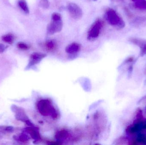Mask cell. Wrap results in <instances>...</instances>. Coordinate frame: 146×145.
<instances>
[{"instance_id":"cell-20","label":"cell","mask_w":146,"mask_h":145,"mask_svg":"<svg viewBox=\"0 0 146 145\" xmlns=\"http://www.w3.org/2000/svg\"><path fill=\"white\" fill-rule=\"evenodd\" d=\"M93 1H97V0H93Z\"/></svg>"},{"instance_id":"cell-6","label":"cell","mask_w":146,"mask_h":145,"mask_svg":"<svg viewBox=\"0 0 146 145\" xmlns=\"http://www.w3.org/2000/svg\"><path fill=\"white\" fill-rule=\"evenodd\" d=\"M129 41L133 44L138 46L140 49V55L141 57L146 55V40L141 38L132 37L129 38Z\"/></svg>"},{"instance_id":"cell-11","label":"cell","mask_w":146,"mask_h":145,"mask_svg":"<svg viewBox=\"0 0 146 145\" xmlns=\"http://www.w3.org/2000/svg\"><path fill=\"white\" fill-rule=\"evenodd\" d=\"M135 6L139 9L145 10L146 9V0H132Z\"/></svg>"},{"instance_id":"cell-4","label":"cell","mask_w":146,"mask_h":145,"mask_svg":"<svg viewBox=\"0 0 146 145\" xmlns=\"http://www.w3.org/2000/svg\"><path fill=\"white\" fill-rule=\"evenodd\" d=\"M104 22L102 20L100 19L96 20L88 30L87 39L91 41L97 39L99 36L100 31L104 26Z\"/></svg>"},{"instance_id":"cell-16","label":"cell","mask_w":146,"mask_h":145,"mask_svg":"<svg viewBox=\"0 0 146 145\" xmlns=\"http://www.w3.org/2000/svg\"><path fill=\"white\" fill-rule=\"evenodd\" d=\"M29 138L26 135L22 134L17 137V140L22 142L27 141L29 140Z\"/></svg>"},{"instance_id":"cell-7","label":"cell","mask_w":146,"mask_h":145,"mask_svg":"<svg viewBox=\"0 0 146 145\" xmlns=\"http://www.w3.org/2000/svg\"><path fill=\"white\" fill-rule=\"evenodd\" d=\"M12 111L13 112L15 113V117L18 120L22 121H27L26 120V116L25 114L24 110L21 108L18 107L15 105L12 106L11 107Z\"/></svg>"},{"instance_id":"cell-18","label":"cell","mask_w":146,"mask_h":145,"mask_svg":"<svg viewBox=\"0 0 146 145\" xmlns=\"http://www.w3.org/2000/svg\"><path fill=\"white\" fill-rule=\"evenodd\" d=\"M135 60V58L134 57H129L127 59L125 60V63H132V62H133V61H134Z\"/></svg>"},{"instance_id":"cell-15","label":"cell","mask_w":146,"mask_h":145,"mask_svg":"<svg viewBox=\"0 0 146 145\" xmlns=\"http://www.w3.org/2000/svg\"><path fill=\"white\" fill-rule=\"evenodd\" d=\"M40 5L45 9L48 8L49 7L50 3L48 0H40Z\"/></svg>"},{"instance_id":"cell-12","label":"cell","mask_w":146,"mask_h":145,"mask_svg":"<svg viewBox=\"0 0 146 145\" xmlns=\"http://www.w3.org/2000/svg\"><path fill=\"white\" fill-rule=\"evenodd\" d=\"M45 46L48 50L52 51L56 48L57 44L55 40H50L46 42Z\"/></svg>"},{"instance_id":"cell-1","label":"cell","mask_w":146,"mask_h":145,"mask_svg":"<svg viewBox=\"0 0 146 145\" xmlns=\"http://www.w3.org/2000/svg\"><path fill=\"white\" fill-rule=\"evenodd\" d=\"M63 22L61 15L59 13L54 12L51 15V20L47 28V34L53 35L61 31Z\"/></svg>"},{"instance_id":"cell-10","label":"cell","mask_w":146,"mask_h":145,"mask_svg":"<svg viewBox=\"0 0 146 145\" xmlns=\"http://www.w3.org/2000/svg\"><path fill=\"white\" fill-rule=\"evenodd\" d=\"M144 121L143 112L141 109H137L135 112V117L133 122H139Z\"/></svg>"},{"instance_id":"cell-9","label":"cell","mask_w":146,"mask_h":145,"mask_svg":"<svg viewBox=\"0 0 146 145\" xmlns=\"http://www.w3.org/2000/svg\"><path fill=\"white\" fill-rule=\"evenodd\" d=\"M80 45L76 43H73L66 47V51L68 53L74 54L78 52L80 50Z\"/></svg>"},{"instance_id":"cell-8","label":"cell","mask_w":146,"mask_h":145,"mask_svg":"<svg viewBox=\"0 0 146 145\" xmlns=\"http://www.w3.org/2000/svg\"><path fill=\"white\" fill-rule=\"evenodd\" d=\"M45 56L46 55L45 54L41 53H33L31 55L28 66L30 67L35 64H36Z\"/></svg>"},{"instance_id":"cell-14","label":"cell","mask_w":146,"mask_h":145,"mask_svg":"<svg viewBox=\"0 0 146 145\" xmlns=\"http://www.w3.org/2000/svg\"><path fill=\"white\" fill-rule=\"evenodd\" d=\"M3 41L9 43H12L13 41L14 37L13 35L8 34L3 36L2 37Z\"/></svg>"},{"instance_id":"cell-2","label":"cell","mask_w":146,"mask_h":145,"mask_svg":"<svg viewBox=\"0 0 146 145\" xmlns=\"http://www.w3.org/2000/svg\"><path fill=\"white\" fill-rule=\"evenodd\" d=\"M105 18L110 25L117 29H121L125 27V22L123 20L117 12L112 9H110L106 11Z\"/></svg>"},{"instance_id":"cell-17","label":"cell","mask_w":146,"mask_h":145,"mask_svg":"<svg viewBox=\"0 0 146 145\" xmlns=\"http://www.w3.org/2000/svg\"><path fill=\"white\" fill-rule=\"evenodd\" d=\"M18 47L19 48L24 49V50H27L29 48V47L28 45L22 42L19 43L18 44Z\"/></svg>"},{"instance_id":"cell-13","label":"cell","mask_w":146,"mask_h":145,"mask_svg":"<svg viewBox=\"0 0 146 145\" xmlns=\"http://www.w3.org/2000/svg\"><path fill=\"white\" fill-rule=\"evenodd\" d=\"M19 6L21 8L26 14L29 13V9L27 5V3L25 0H19L18 2Z\"/></svg>"},{"instance_id":"cell-19","label":"cell","mask_w":146,"mask_h":145,"mask_svg":"<svg viewBox=\"0 0 146 145\" xmlns=\"http://www.w3.org/2000/svg\"><path fill=\"white\" fill-rule=\"evenodd\" d=\"M7 47L4 44L2 43H0V53H3L4 52L6 49H7Z\"/></svg>"},{"instance_id":"cell-5","label":"cell","mask_w":146,"mask_h":145,"mask_svg":"<svg viewBox=\"0 0 146 145\" xmlns=\"http://www.w3.org/2000/svg\"><path fill=\"white\" fill-rule=\"evenodd\" d=\"M67 9L70 15L74 19L80 20L82 18V10L77 4L71 3L68 5Z\"/></svg>"},{"instance_id":"cell-3","label":"cell","mask_w":146,"mask_h":145,"mask_svg":"<svg viewBox=\"0 0 146 145\" xmlns=\"http://www.w3.org/2000/svg\"><path fill=\"white\" fill-rule=\"evenodd\" d=\"M37 109L41 115L44 116H51L56 118L57 114L56 110L51 102L48 100H42L37 104Z\"/></svg>"}]
</instances>
